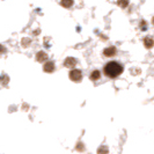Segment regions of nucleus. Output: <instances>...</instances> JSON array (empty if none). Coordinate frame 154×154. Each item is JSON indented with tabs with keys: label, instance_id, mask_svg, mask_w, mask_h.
Masks as SVG:
<instances>
[{
	"label": "nucleus",
	"instance_id": "f8f14e48",
	"mask_svg": "<svg viewBox=\"0 0 154 154\" xmlns=\"http://www.w3.org/2000/svg\"><path fill=\"white\" fill-rule=\"evenodd\" d=\"M29 43H30V39L29 38H23L22 39V45L23 46H27Z\"/></svg>",
	"mask_w": 154,
	"mask_h": 154
},
{
	"label": "nucleus",
	"instance_id": "6e6552de",
	"mask_svg": "<svg viewBox=\"0 0 154 154\" xmlns=\"http://www.w3.org/2000/svg\"><path fill=\"white\" fill-rule=\"evenodd\" d=\"M100 78H101V73H100V71H97V69L93 71L92 73H91V79H92V80H99Z\"/></svg>",
	"mask_w": 154,
	"mask_h": 154
},
{
	"label": "nucleus",
	"instance_id": "f03ea898",
	"mask_svg": "<svg viewBox=\"0 0 154 154\" xmlns=\"http://www.w3.org/2000/svg\"><path fill=\"white\" fill-rule=\"evenodd\" d=\"M69 79H71L72 81L79 82V81L82 79V73H81V71L77 69H72V71L69 72Z\"/></svg>",
	"mask_w": 154,
	"mask_h": 154
},
{
	"label": "nucleus",
	"instance_id": "4468645a",
	"mask_svg": "<svg viewBox=\"0 0 154 154\" xmlns=\"http://www.w3.org/2000/svg\"><path fill=\"white\" fill-rule=\"evenodd\" d=\"M7 80H8V78L4 74V75H2V85L6 86V84H7Z\"/></svg>",
	"mask_w": 154,
	"mask_h": 154
},
{
	"label": "nucleus",
	"instance_id": "9b49d317",
	"mask_svg": "<svg viewBox=\"0 0 154 154\" xmlns=\"http://www.w3.org/2000/svg\"><path fill=\"white\" fill-rule=\"evenodd\" d=\"M117 4H118V6H121L122 8H126L128 5H129V0H118Z\"/></svg>",
	"mask_w": 154,
	"mask_h": 154
},
{
	"label": "nucleus",
	"instance_id": "ddd939ff",
	"mask_svg": "<svg viewBox=\"0 0 154 154\" xmlns=\"http://www.w3.org/2000/svg\"><path fill=\"white\" fill-rule=\"evenodd\" d=\"M140 28H141V30H146L147 29V26H146V22H145V21H141Z\"/></svg>",
	"mask_w": 154,
	"mask_h": 154
},
{
	"label": "nucleus",
	"instance_id": "0eeeda50",
	"mask_svg": "<svg viewBox=\"0 0 154 154\" xmlns=\"http://www.w3.org/2000/svg\"><path fill=\"white\" fill-rule=\"evenodd\" d=\"M144 45H145V48H147V49L153 48V46H154L153 38H151V37H146V38L144 39Z\"/></svg>",
	"mask_w": 154,
	"mask_h": 154
},
{
	"label": "nucleus",
	"instance_id": "7ed1b4c3",
	"mask_svg": "<svg viewBox=\"0 0 154 154\" xmlns=\"http://www.w3.org/2000/svg\"><path fill=\"white\" fill-rule=\"evenodd\" d=\"M116 52H117V50H116L115 46H109V48L103 50V54H104L106 57H112V56L116 54Z\"/></svg>",
	"mask_w": 154,
	"mask_h": 154
},
{
	"label": "nucleus",
	"instance_id": "9d476101",
	"mask_svg": "<svg viewBox=\"0 0 154 154\" xmlns=\"http://www.w3.org/2000/svg\"><path fill=\"white\" fill-rule=\"evenodd\" d=\"M108 153H109V148L106 145H102L97 149V154H108Z\"/></svg>",
	"mask_w": 154,
	"mask_h": 154
},
{
	"label": "nucleus",
	"instance_id": "423d86ee",
	"mask_svg": "<svg viewBox=\"0 0 154 154\" xmlns=\"http://www.w3.org/2000/svg\"><path fill=\"white\" fill-rule=\"evenodd\" d=\"M46 59H48V54H46L44 51L37 52V54H36V60H37V62L43 63V62H45Z\"/></svg>",
	"mask_w": 154,
	"mask_h": 154
},
{
	"label": "nucleus",
	"instance_id": "2eb2a0df",
	"mask_svg": "<svg viewBox=\"0 0 154 154\" xmlns=\"http://www.w3.org/2000/svg\"><path fill=\"white\" fill-rule=\"evenodd\" d=\"M77 148H78V149H79V151H81V149H84L85 147H82V146H81V143H80V144H79V146H78Z\"/></svg>",
	"mask_w": 154,
	"mask_h": 154
},
{
	"label": "nucleus",
	"instance_id": "39448f33",
	"mask_svg": "<svg viewBox=\"0 0 154 154\" xmlns=\"http://www.w3.org/2000/svg\"><path fill=\"white\" fill-rule=\"evenodd\" d=\"M43 69L44 72H48V73H51L54 71V64L52 62H46L43 66Z\"/></svg>",
	"mask_w": 154,
	"mask_h": 154
},
{
	"label": "nucleus",
	"instance_id": "20e7f679",
	"mask_svg": "<svg viewBox=\"0 0 154 154\" xmlns=\"http://www.w3.org/2000/svg\"><path fill=\"white\" fill-rule=\"evenodd\" d=\"M75 64H77V60H75V58H73V57L66 58L65 62H64V65H65L66 67H69V69H73V67L75 66Z\"/></svg>",
	"mask_w": 154,
	"mask_h": 154
},
{
	"label": "nucleus",
	"instance_id": "dca6fc26",
	"mask_svg": "<svg viewBox=\"0 0 154 154\" xmlns=\"http://www.w3.org/2000/svg\"><path fill=\"white\" fill-rule=\"evenodd\" d=\"M152 22H153V24H154V17H153V20H152Z\"/></svg>",
	"mask_w": 154,
	"mask_h": 154
},
{
	"label": "nucleus",
	"instance_id": "1a4fd4ad",
	"mask_svg": "<svg viewBox=\"0 0 154 154\" xmlns=\"http://www.w3.org/2000/svg\"><path fill=\"white\" fill-rule=\"evenodd\" d=\"M60 5L65 8L72 7V5H73V0H62V1H60Z\"/></svg>",
	"mask_w": 154,
	"mask_h": 154
},
{
	"label": "nucleus",
	"instance_id": "f257e3e1",
	"mask_svg": "<svg viewBox=\"0 0 154 154\" xmlns=\"http://www.w3.org/2000/svg\"><path fill=\"white\" fill-rule=\"evenodd\" d=\"M123 72V66L117 62H110L104 66V74L109 78H117Z\"/></svg>",
	"mask_w": 154,
	"mask_h": 154
}]
</instances>
